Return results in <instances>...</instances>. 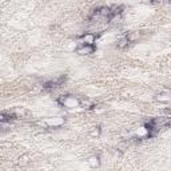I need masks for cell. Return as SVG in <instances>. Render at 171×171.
Instances as JSON below:
<instances>
[{"mask_svg": "<svg viewBox=\"0 0 171 171\" xmlns=\"http://www.w3.org/2000/svg\"><path fill=\"white\" fill-rule=\"evenodd\" d=\"M80 100L82 99L76 98L74 95H62L59 99H58V103H59L60 106H64V107H78L80 106Z\"/></svg>", "mask_w": 171, "mask_h": 171, "instance_id": "cell-1", "label": "cell"}, {"mask_svg": "<svg viewBox=\"0 0 171 171\" xmlns=\"http://www.w3.org/2000/svg\"><path fill=\"white\" fill-rule=\"evenodd\" d=\"M95 51V44H82V46L76 48V53H79V55H90V53H94Z\"/></svg>", "mask_w": 171, "mask_h": 171, "instance_id": "cell-2", "label": "cell"}, {"mask_svg": "<svg viewBox=\"0 0 171 171\" xmlns=\"http://www.w3.org/2000/svg\"><path fill=\"white\" fill-rule=\"evenodd\" d=\"M42 124H46L48 128H52V127H60L62 124H64V119L63 118H49L47 120H44V122H42Z\"/></svg>", "mask_w": 171, "mask_h": 171, "instance_id": "cell-3", "label": "cell"}, {"mask_svg": "<svg viewBox=\"0 0 171 171\" xmlns=\"http://www.w3.org/2000/svg\"><path fill=\"white\" fill-rule=\"evenodd\" d=\"M64 82H66V76L63 75V76H60L59 79H55V80H49V82H46L43 87H44V88H56V87H59V86H62Z\"/></svg>", "mask_w": 171, "mask_h": 171, "instance_id": "cell-4", "label": "cell"}, {"mask_svg": "<svg viewBox=\"0 0 171 171\" xmlns=\"http://www.w3.org/2000/svg\"><path fill=\"white\" fill-rule=\"evenodd\" d=\"M99 35H95V34H84L82 35L79 39L82 40V44H95V40L98 39Z\"/></svg>", "mask_w": 171, "mask_h": 171, "instance_id": "cell-5", "label": "cell"}, {"mask_svg": "<svg viewBox=\"0 0 171 171\" xmlns=\"http://www.w3.org/2000/svg\"><path fill=\"white\" fill-rule=\"evenodd\" d=\"M170 91L169 90H164V91H160V94H158L156 95V100H159V102H170Z\"/></svg>", "mask_w": 171, "mask_h": 171, "instance_id": "cell-6", "label": "cell"}, {"mask_svg": "<svg viewBox=\"0 0 171 171\" xmlns=\"http://www.w3.org/2000/svg\"><path fill=\"white\" fill-rule=\"evenodd\" d=\"M130 43H131V42H130L128 36H127V35H126V36H123L122 39L119 40L118 43H116V46H118V48H124V47H127Z\"/></svg>", "mask_w": 171, "mask_h": 171, "instance_id": "cell-7", "label": "cell"}, {"mask_svg": "<svg viewBox=\"0 0 171 171\" xmlns=\"http://www.w3.org/2000/svg\"><path fill=\"white\" fill-rule=\"evenodd\" d=\"M88 163H90V166H91V167H98L100 162H99V158H98V156H96V158L94 156V158H91V159L88 160Z\"/></svg>", "mask_w": 171, "mask_h": 171, "instance_id": "cell-8", "label": "cell"}, {"mask_svg": "<svg viewBox=\"0 0 171 171\" xmlns=\"http://www.w3.org/2000/svg\"><path fill=\"white\" fill-rule=\"evenodd\" d=\"M162 0H150V3H160Z\"/></svg>", "mask_w": 171, "mask_h": 171, "instance_id": "cell-9", "label": "cell"}, {"mask_svg": "<svg viewBox=\"0 0 171 171\" xmlns=\"http://www.w3.org/2000/svg\"><path fill=\"white\" fill-rule=\"evenodd\" d=\"M166 2H169V0H166Z\"/></svg>", "mask_w": 171, "mask_h": 171, "instance_id": "cell-10", "label": "cell"}]
</instances>
